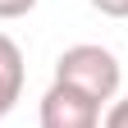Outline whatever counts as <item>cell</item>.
Returning <instances> with one entry per match:
<instances>
[{
  "instance_id": "6da1fadb",
  "label": "cell",
  "mask_w": 128,
  "mask_h": 128,
  "mask_svg": "<svg viewBox=\"0 0 128 128\" xmlns=\"http://www.w3.org/2000/svg\"><path fill=\"white\" fill-rule=\"evenodd\" d=\"M119 78H124L119 60L110 55L105 46H92V41L69 46V50L55 60V82H69L78 92H87L92 101H101V105L119 96Z\"/></svg>"
},
{
  "instance_id": "7a4b0ae2",
  "label": "cell",
  "mask_w": 128,
  "mask_h": 128,
  "mask_svg": "<svg viewBox=\"0 0 128 128\" xmlns=\"http://www.w3.org/2000/svg\"><path fill=\"white\" fill-rule=\"evenodd\" d=\"M41 128H101V101L69 82H50L41 96Z\"/></svg>"
},
{
  "instance_id": "3957f363",
  "label": "cell",
  "mask_w": 128,
  "mask_h": 128,
  "mask_svg": "<svg viewBox=\"0 0 128 128\" xmlns=\"http://www.w3.org/2000/svg\"><path fill=\"white\" fill-rule=\"evenodd\" d=\"M18 96H23V50L14 37L0 32V119L18 105Z\"/></svg>"
},
{
  "instance_id": "277c9868",
  "label": "cell",
  "mask_w": 128,
  "mask_h": 128,
  "mask_svg": "<svg viewBox=\"0 0 128 128\" xmlns=\"http://www.w3.org/2000/svg\"><path fill=\"white\" fill-rule=\"evenodd\" d=\"M101 128H128V96H124V101H114V105L105 110Z\"/></svg>"
},
{
  "instance_id": "5b68a950",
  "label": "cell",
  "mask_w": 128,
  "mask_h": 128,
  "mask_svg": "<svg viewBox=\"0 0 128 128\" xmlns=\"http://www.w3.org/2000/svg\"><path fill=\"white\" fill-rule=\"evenodd\" d=\"M32 5L37 0H0V18H23V14H32Z\"/></svg>"
},
{
  "instance_id": "8992f818",
  "label": "cell",
  "mask_w": 128,
  "mask_h": 128,
  "mask_svg": "<svg viewBox=\"0 0 128 128\" xmlns=\"http://www.w3.org/2000/svg\"><path fill=\"white\" fill-rule=\"evenodd\" d=\"M92 9H101L105 18H128V0H92Z\"/></svg>"
}]
</instances>
